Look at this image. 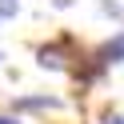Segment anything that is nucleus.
Returning <instances> with one entry per match:
<instances>
[{"label":"nucleus","mask_w":124,"mask_h":124,"mask_svg":"<svg viewBox=\"0 0 124 124\" xmlns=\"http://www.w3.org/2000/svg\"><path fill=\"white\" fill-rule=\"evenodd\" d=\"M108 124H124V120H120V116H112V120H108Z\"/></svg>","instance_id":"obj_6"},{"label":"nucleus","mask_w":124,"mask_h":124,"mask_svg":"<svg viewBox=\"0 0 124 124\" xmlns=\"http://www.w3.org/2000/svg\"><path fill=\"white\" fill-rule=\"evenodd\" d=\"M64 56H68V44H52V48H40V64H44V68H64Z\"/></svg>","instance_id":"obj_2"},{"label":"nucleus","mask_w":124,"mask_h":124,"mask_svg":"<svg viewBox=\"0 0 124 124\" xmlns=\"http://www.w3.org/2000/svg\"><path fill=\"white\" fill-rule=\"evenodd\" d=\"M0 124H16V120H12V116H0Z\"/></svg>","instance_id":"obj_5"},{"label":"nucleus","mask_w":124,"mask_h":124,"mask_svg":"<svg viewBox=\"0 0 124 124\" xmlns=\"http://www.w3.org/2000/svg\"><path fill=\"white\" fill-rule=\"evenodd\" d=\"M16 8H20L16 0H0V20H8V16H16Z\"/></svg>","instance_id":"obj_3"},{"label":"nucleus","mask_w":124,"mask_h":124,"mask_svg":"<svg viewBox=\"0 0 124 124\" xmlns=\"http://www.w3.org/2000/svg\"><path fill=\"white\" fill-rule=\"evenodd\" d=\"M60 100H52V96H20V100H12V108L16 112H44V108H56Z\"/></svg>","instance_id":"obj_1"},{"label":"nucleus","mask_w":124,"mask_h":124,"mask_svg":"<svg viewBox=\"0 0 124 124\" xmlns=\"http://www.w3.org/2000/svg\"><path fill=\"white\" fill-rule=\"evenodd\" d=\"M68 4H72V0H56V8H68Z\"/></svg>","instance_id":"obj_4"}]
</instances>
